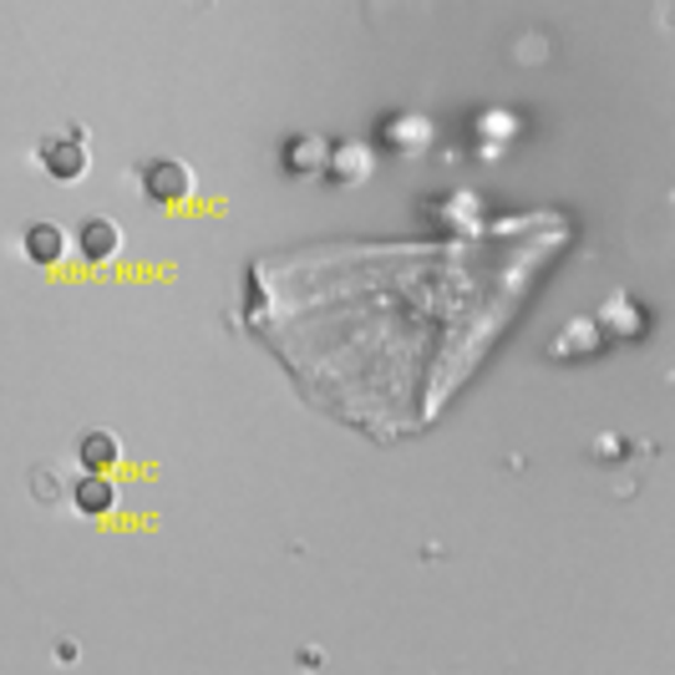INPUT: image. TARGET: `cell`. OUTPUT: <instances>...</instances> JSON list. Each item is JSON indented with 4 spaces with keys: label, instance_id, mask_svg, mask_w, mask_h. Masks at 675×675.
Returning a JSON list of instances; mask_svg holds the SVG:
<instances>
[{
    "label": "cell",
    "instance_id": "6da1fadb",
    "mask_svg": "<svg viewBox=\"0 0 675 675\" xmlns=\"http://www.w3.org/2000/svg\"><path fill=\"white\" fill-rule=\"evenodd\" d=\"M36 168L52 178V184H77L87 173V147L81 133H46L36 143Z\"/></svg>",
    "mask_w": 675,
    "mask_h": 675
},
{
    "label": "cell",
    "instance_id": "7a4b0ae2",
    "mask_svg": "<svg viewBox=\"0 0 675 675\" xmlns=\"http://www.w3.org/2000/svg\"><path fill=\"white\" fill-rule=\"evenodd\" d=\"M143 193L147 199H158V203H178L188 199V188H193V168H184L178 158H153L143 163Z\"/></svg>",
    "mask_w": 675,
    "mask_h": 675
},
{
    "label": "cell",
    "instance_id": "3957f363",
    "mask_svg": "<svg viewBox=\"0 0 675 675\" xmlns=\"http://www.w3.org/2000/svg\"><path fill=\"white\" fill-rule=\"evenodd\" d=\"M118 250H122V229L112 224V219L92 213V219H81L77 224V254L87 259V265H107Z\"/></svg>",
    "mask_w": 675,
    "mask_h": 675
},
{
    "label": "cell",
    "instance_id": "277c9868",
    "mask_svg": "<svg viewBox=\"0 0 675 675\" xmlns=\"http://www.w3.org/2000/svg\"><path fill=\"white\" fill-rule=\"evenodd\" d=\"M71 504H77V513L102 518V513H112V504H118V488L107 483V473H81L77 488H71Z\"/></svg>",
    "mask_w": 675,
    "mask_h": 675
},
{
    "label": "cell",
    "instance_id": "5b68a950",
    "mask_svg": "<svg viewBox=\"0 0 675 675\" xmlns=\"http://www.w3.org/2000/svg\"><path fill=\"white\" fill-rule=\"evenodd\" d=\"M77 463L81 473H112L118 467V438L112 432H87L77 442Z\"/></svg>",
    "mask_w": 675,
    "mask_h": 675
},
{
    "label": "cell",
    "instance_id": "8992f818",
    "mask_svg": "<svg viewBox=\"0 0 675 675\" xmlns=\"http://www.w3.org/2000/svg\"><path fill=\"white\" fill-rule=\"evenodd\" d=\"M62 254H67V234H62L56 224H46V219H41V224L26 229V259H31V265H56Z\"/></svg>",
    "mask_w": 675,
    "mask_h": 675
},
{
    "label": "cell",
    "instance_id": "52a82bcc",
    "mask_svg": "<svg viewBox=\"0 0 675 675\" xmlns=\"http://www.w3.org/2000/svg\"><path fill=\"white\" fill-rule=\"evenodd\" d=\"M386 143H397L401 153H422V147H432V122L417 118V112L391 118V122H386Z\"/></svg>",
    "mask_w": 675,
    "mask_h": 675
},
{
    "label": "cell",
    "instance_id": "ba28073f",
    "mask_svg": "<svg viewBox=\"0 0 675 675\" xmlns=\"http://www.w3.org/2000/svg\"><path fill=\"white\" fill-rule=\"evenodd\" d=\"M513 133H518L513 112H483V118H477V137H483V153H488V158H498V153L513 143Z\"/></svg>",
    "mask_w": 675,
    "mask_h": 675
},
{
    "label": "cell",
    "instance_id": "9c48e42d",
    "mask_svg": "<svg viewBox=\"0 0 675 675\" xmlns=\"http://www.w3.org/2000/svg\"><path fill=\"white\" fill-rule=\"evenodd\" d=\"M331 178L335 184H361V178H372V158H366V147L361 143H345L331 153Z\"/></svg>",
    "mask_w": 675,
    "mask_h": 675
},
{
    "label": "cell",
    "instance_id": "30bf717a",
    "mask_svg": "<svg viewBox=\"0 0 675 675\" xmlns=\"http://www.w3.org/2000/svg\"><path fill=\"white\" fill-rule=\"evenodd\" d=\"M320 163H325V153H320L316 137H295V143H290V168H295V173H305V168L316 173Z\"/></svg>",
    "mask_w": 675,
    "mask_h": 675
}]
</instances>
